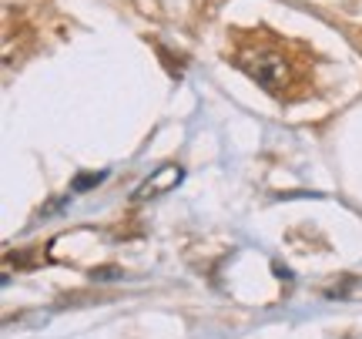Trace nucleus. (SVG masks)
<instances>
[{"instance_id":"nucleus-3","label":"nucleus","mask_w":362,"mask_h":339,"mask_svg":"<svg viewBox=\"0 0 362 339\" xmlns=\"http://www.w3.org/2000/svg\"><path fill=\"white\" fill-rule=\"evenodd\" d=\"M101 182H104V171H94V175H78L71 188H74V192H88L90 185H101Z\"/></svg>"},{"instance_id":"nucleus-2","label":"nucleus","mask_w":362,"mask_h":339,"mask_svg":"<svg viewBox=\"0 0 362 339\" xmlns=\"http://www.w3.org/2000/svg\"><path fill=\"white\" fill-rule=\"evenodd\" d=\"M181 178H185V175H181L178 165H161L155 175H148V178L138 185V192H134V202H148V198L165 195L168 188H178Z\"/></svg>"},{"instance_id":"nucleus-1","label":"nucleus","mask_w":362,"mask_h":339,"mask_svg":"<svg viewBox=\"0 0 362 339\" xmlns=\"http://www.w3.org/2000/svg\"><path fill=\"white\" fill-rule=\"evenodd\" d=\"M235 61H238V67L245 71L248 78L259 81L265 91L279 94L292 81V67H288V61L279 51H242L235 54Z\"/></svg>"}]
</instances>
